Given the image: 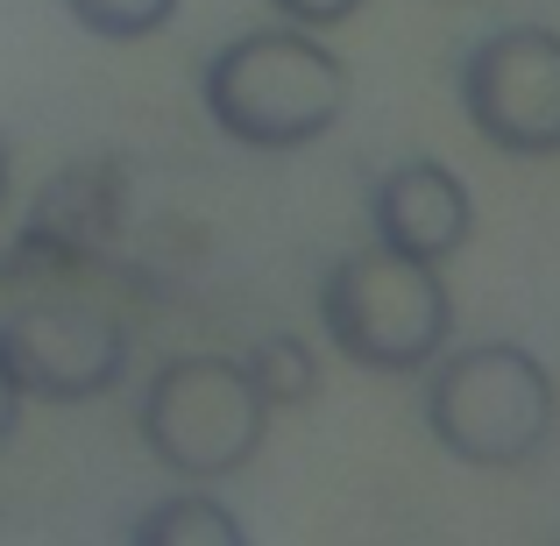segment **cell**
I'll return each instance as SVG.
<instances>
[{"label": "cell", "instance_id": "4fadbf2b", "mask_svg": "<svg viewBox=\"0 0 560 546\" xmlns=\"http://www.w3.org/2000/svg\"><path fill=\"white\" fill-rule=\"evenodd\" d=\"M0 191H8V150H0Z\"/></svg>", "mask_w": 560, "mask_h": 546}, {"label": "cell", "instance_id": "8992f818", "mask_svg": "<svg viewBox=\"0 0 560 546\" xmlns=\"http://www.w3.org/2000/svg\"><path fill=\"white\" fill-rule=\"evenodd\" d=\"M0 369L22 397L93 405L128 376V334L100 305H22L0 320Z\"/></svg>", "mask_w": 560, "mask_h": 546}, {"label": "cell", "instance_id": "52a82bcc", "mask_svg": "<svg viewBox=\"0 0 560 546\" xmlns=\"http://www.w3.org/2000/svg\"><path fill=\"white\" fill-rule=\"evenodd\" d=\"M370 228L383 248H397L411 263H447L476 228V199L440 156H411V164H390L370 185Z\"/></svg>", "mask_w": 560, "mask_h": 546}, {"label": "cell", "instance_id": "9c48e42d", "mask_svg": "<svg viewBox=\"0 0 560 546\" xmlns=\"http://www.w3.org/2000/svg\"><path fill=\"white\" fill-rule=\"evenodd\" d=\"M242 369H248V383H256L262 411H299V405H313V391H319V356L299 341V334L256 341L242 356Z\"/></svg>", "mask_w": 560, "mask_h": 546}, {"label": "cell", "instance_id": "277c9868", "mask_svg": "<svg viewBox=\"0 0 560 546\" xmlns=\"http://www.w3.org/2000/svg\"><path fill=\"white\" fill-rule=\"evenodd\" d=\"M262 411L256 383L234 356H178L150 376L136 411L142 448L156 454V468H171L178 483H228L256 462L262 448Z\"/></svg>", "mask_w": 560, "mask_h": 546}, {"label": "cell", "instance_id": "8fae6325", "mask_svg": "<svg viewBox=\"0 0 560 546\" xmlns=\"http://www.w3.org/2000/svg\"><path fill=\"white\" fill-rule=\"evenodd\" d=\"M270 14H284L291 28H341L362 14V0H270Z\"/></svg>", "mask_w": 560, "mask_h": 546}, {"label": "cell", "instance_id": "30bf717a", "mask_svg": "<svg viewBox=\"0 0 560 546\" xmlns=\"http://www.w3.org/2000/svg\"><path fill=\"white\" fill-rule=\"evenodd\" d=\"M65 14L100 43H142L156 28H171L178 0H65Z\"/></svg>", "mask_w": 560, "mask_h": 546}, {"label": "cell", "instance_id": "ba28073f", "mask_svg": "<svg viewBox=\"0 0 560 546\" xmlns=\"http://www.w3.org/2000/svg\"><path fill=\"white\" fill-rule=\"evenodd\" d=\"M128 546H248L242 519L206 490H171L128 525Z\"/></svg>", "mask_w": 560, "mask_h": 546}, {"label": "cell", "instance_id": "7a4b0ae2", "mask_svg": "<svg viewBox=\"0 0 560 546\" xmlns=\"http://www.w3.org/2000/svg\"><path fill=\"white\" fill-rule=\"evenodd\" d=\"M425 376V433L462 468H533L553 448L560 391L553 369L518 341L440 348Z\"/></svg>", "mask_w": 560, "mask_h": 546}, {"label": "cell", "instance_id": "7c38bea8", "mask_svg": "<svg viewBox=\"0 0 560 546\" xmlns=\"http://www.w3.org/2000/svg\"><path fill=\"white\" fill-rule=\"evenodd\" d=\"M22 405H28V397L14 391V376L0 369V448H8V440H14V426H22Z\"/></svg>", "mask_w": 560, "mask_h": 546}, {"label": "cell", "instance_id": "5b68a950", "mask_svg": "<svg viewBox=\"0 0 560 546\" xmlns=\"http://www.w3.org/2000/svg\"><path fill=\"white\" fill-rule=\"evenodd\" d=\"M462 114L504 156H560V36L539 22L490 28L454 71Z\"/></svg>", "mask_w": 560, "mask_h": 546}, {"label": "cell", "instance_id": "6da1fadb", "mask_svg": "<svg viewBox=\"0 0 560 546\" xmlns=\"http://www.w3.org/2000/svg\"><path fill=\"white\" fill-rule=\"evenodd\" d=\"M199 107L242 150H305L348 114V65L313 28H248L199 65Z\"/></svg>", "mask_w": 560, "mask_h": 546}, {"label": "cell", "instance_id": "3957f363", "mask_svg": "<svg viewBox=\"0 0 560 546\" xmlns=\"http://www.w3.org/2000/svg\"><path fill=\"white\" fill-rule=\"evenodd\" d=\"M319 327L327 348L355 369L383 376H419L454 341V299L440 284V263H411L397 248H348L319 277Z\"/></svg>", "mask_w": 560, "mask_h": 546}]
</instances>
